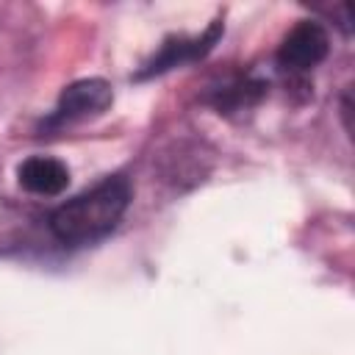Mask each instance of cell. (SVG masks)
<instances>
[{"label":"cell","mask_w":355,"mask_h":355,"mask_svg":"<svg viewBox=\"0 0 355 355\" xmlns=\"http://www.w3.org/2000/svg\"><path fill=\"white\" fill-rule=\"evenodd\" d=\"M130 189L122 178H108L94 189L67 200L50 214V230L64 244H92L108 236L128 211Z\"/></svg>","instance_id":"cell-1"},{"label":"cell","mask_w":355,"mask_h":355,"mask_svg":"<svg viewBox=\"0 0 355 355\" xmlns=\"http://www.w3.org/2000/svg\"><path fill=\"white\" fill-rule=\"evenodd\" d=\"M111 103H114V92H111L108 80H103V78L75 80L58 94L55 111L44 119V128H61V125H69V122H80V119L97 116Z\"/></svg>","instance_id":"cell-2"},{"label":"cell","mask_w":355,"mask_h":355,"mask_svg":"<svg viewBox=\"0 0 355 355\" xmlns=\"http://www.w3.org/2000/svg\"><path fill=\"white\" fill-rule=\"evenodd\" d=\"M327 50H330V36L324 25L316 19H302L280 42L277 64L288 72H308L327 58Z\"/></svg>","instance_id":"cell-3"},{"label":"cell","mask_w":355,"mask_h":355,"mask_svg":"<svg viewBox=\"0 0 355 355\" xmlns=\"http://www.w3.org/2000/svg\"><path fill=\"white\" fill-rule=\"evenodd\" d=\"M219 36H222V19H214L208 25V31L200 33V36H194V39H189V36H172V39H166L161 44L158 55H153V61H147L144 69L136 78L139 80L141 78H153V75H161V72H166V69H172L178 64L197 61V58H202L219 42Z\"/></svg>","instance_id":"cell-4"},{"label":"cell","mask_w":355,"mask_h":355,"mask_svg":"<svg viewBox=\"0 0 355 355\" xmlns=\"http://www.w3.org/2000/svg\"><path fill=\"white\" fill-rule=\"evenodd\" d=\"M19 186L31 194H42V197H55L69 186V169L67 164H61L58 158L50 155H31L19 164L17 169Z\"/></svg>","instance_id":"cell-5"},{"label":"cell","mask_w":355,"mask_h":355,"mask_svg":"<svg viewBox=\"0 0 355 355\" xmlns=\"http://www.w3.org/2000/svg\"><path fill=\"white\" fill-rule=\"evenodd\" d=\"M263 94H266V83H263V80H239V83H233V86H227V89L219 92L216 108H219V114H222V111H225V114L244 111V108L255 105Z\"/></svg>","instance_id":"cell-6"},{"label":"cell","mask_w":355,"mask_h":355,"mask_svg":"<svg viewBox=\"0 0 355 355\" xmlns=\"http://www.w3.org/2000/svg\"><path fill=\"white\" fill-rule=\"evenodd\" d=\"M341 116H344V130L347 136H352V92L347 89L341 97Z\"/></svg>","instance_id":"cell-7"}]
</instances>
